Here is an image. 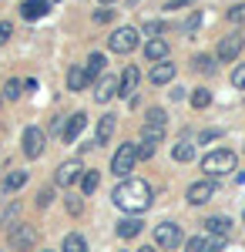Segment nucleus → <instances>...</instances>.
<instances>
[{
	"instance_id": "f257e3e1",
	"label": "nucleus",
	"mask_w": 245,
	"mask_h": 252,
	"mask_svg": "<svg viewBox=\"0 0 245 252\" xmlns=\"http://www.w3.org/2000/svg\"><path fill=\"white\" fill-rule=\"evenodd\" d=\"M111 202L118 205V209H124V212L131 215H141L151 209V185L145 182V178H121L118 182V189L111 192Z\"/></svg>"
},
{
	"instance_id": "f03ea898",
	"label": "nucleus",
	"mask_w": 245,
	"mask_h": 252,
	"mask_svg": "<svg viewBox=\"0 0 245 252\" xmlns=\"http://www.w3.org/2000/svg\"><path fill=\"white\" fill-rule=\"evenodd\" d=\"M235 165H239V155L228 152V148H215V152H208V155L202 158V172H205V178H222V175L235 172Z\"/></svg>"
},
{
	"instance_id": "7ed1b4c3",
	"label": "nucleus",
	"mask_w": 245,
	"mask_h": 252,
	"mask_svg": "<svg viewBox=\"0 0 245 252\" xmlns=\"http://www.w3.org/2000/svg\"><path fill=\"white\" fill-rule=\"evenodd\" d=\"M134 165H138V145H134V141L118 145V152H114V158H111V175L128 178V175L134 172Z\"/></svg>"
},
{
	"instance_id": "20e7f679",
	"label": "nucleus",
	"mask_w": 245,
	"mask_h": 252,
	"mask_svg": "<svg viewBox=\"0 0 245 252\" xmlns=\"http://www.w3.org/2000/svg\"><path fill=\"white\" fill-rule=\"evenodd\" d=\"M168 131V115L161 108H148L145 111V121H141V138H151V141H161Z\"/></svg>"
},
{
	"instance_id": "39448f33",
	"label": "nucleus",
	"mask_w": 245,
	"mask_h": 252,
	"mask_svg": "<svg viewBox=\"0 0 245 252\" xmlns=\"http://www.w3.org/2000/svg\"><path fill=\"white\" fill-rule=\"evenodd\" d=\"M138 40H141V31L138 27H118L111 37H108V47H111L114 54H131L134 47H138Z\"/></svg>"
},
{
	"instance_id": "423d86ee",
	"label": "nucleus",
	"mask_w": 245,
	"mask_h": 252,
	"mask_svg": "<svg viewBox=\"0 0 245 252\" xmlns=\"http://www.w3.org/2000/svg\"><path fill=\"white\" fill-rule=\"evenodd\" d=\"M20 148H24V155H27V158H40V155H44V148H47V135H44V128H37V125L24 128V135H20Z\"/></svg>"
},
{
	"instance_id": "0eeeda50",
	"label": "nucleus",
	"mask_w": 245,
	"mask_h": 252,
	"mask_svg": "<svg viewBox=\"0 0 245 252\" xmlns=\"http://www.w3.org/2000/svg\"><path fill=\"white\" fill-rule=\"evenodd\" d=\"M242 47H245V37L239 34V31H232V34H225V37L218 40V47H215V61L232 64V61L242 54Z\"/></svg>"
},
{
	"instance_id": "6e6552de",
	"label": "nucleus",
	"mask_w": 245,
	"mask_h": 252,
	"mask_svg": "<svg viewBox=\"0 0 245 252\" xmlns=\"http://www.w3.org/2000/svg\"><path fill=\"white\" fill-rule=\"evenodd\" d=\"M154 246L161 252L178 249V246H182V229H178V222H161V225H154Z\"/></svg>"
},
{
	"instance_id": "1a4fd4ad",
	"label": "nucleus",
	"mask_w": 245,
	"mask_h": 252,
	"mask_svg": "<svg viewBox=\"0 0 245 252\" xmlns=\"http://www.w3.org/2000/svg\"><path fill=\"white\" fill-rule=\"evenodd\" d=\"M34 242H37V229H34V225H27V222H17V225L10 229V246H14L17 252L34 249Z\"/></svg>"
},
{
	"instance_id": "9d476101",
	"label": "nucleus",
	"mask_w": 245,
	"mask_h": 252,
	"mask_svg": "<svg viewBox=\"0 0 245 252\" xmlns=\"http://www.w3.org/2000/svg\"><path fill=\"white\" fill-rule=\"evenodd\" d=\"M185 198H188V205H205V202H212V198H215V182H212V178L191 182Z\"/></svg>"
},
{
	"instance_id": "9b49d317",
	"label": "nucleus",
	"mask_w": 245,
	"mask_h": 252,
	"mask_svg": "<svg viewBox=\"0 0 245 252\" xmlns=\"http://www.w3.org/2000/svg\"><path fill=\"white\" fill-rule=\"evenodd\" d=\"M138 84H141V71H138L134 64H128V67H124V74H121V81H118V97H124V101H134V91H138Z\"/></svg>"
},
{
	"instance_id": "f8f14e48",
	"label": "nucleus",
	"mask_w": 245,
	"mask_h": 252,
	"mask_svg": "<svg viewBox=\"0 0 245 252\" xmlns=\"http://www.w3.org/2000/svg\"><path fill=\"white\" fill-rule=\"evenodd\" d=\"M84 175V165H81V158H71V161H64L61 168H57V185H74L77 178Z\"/></svg>"
},
{
	"instance_id": "ddd939ff",
	"label": "nucleus",
	"mask_w": 245,
	"mask_h": 252,
	"mask_svg": "<svg viewBox=\"0 0 245 252\" xmlns=\"http://www.w3.org/2000/svg\"><path fill=\"white\" fill-rule=\"evenodd\" d=\"M111 97H118V78H114V74H101L97 84H94V101L108 104Z\"/></svg>"
},
{
	"instance_id": "4468645a",
	"label": "nucleus",
	"mask_w": 245,
	"mask_h": 252,
	"mask_svg": "<svg viewBox=\"0 0 245 252\" xmlns=\"http://www.w3.org/2000/svg\"><path fill=\"white\" fill-rule=\"evenodd\" d=\"M84 128H88V115H84V111H74V115L67 118V125H64V141H67V145H74Z\"/></svg>"
},
{
	"instance_id": "2eb2a0df",
	"label": "nucleus",
	"mask_w": 245,
	"mask_h": 252,
	"mask_svg": "<svg viewBox=\"0 0 245 252\" xmlns=\"http://www.w3.org/2000/svg\"><path fill=\"white\" fill-rule=\"evenodd\" d=\"M175 74H178V67H175V64H171V61H158V64H154V67H151V84H158V88H161V84H171V81H175Z\"/></svg>"
},
{
	"instance_id": "dca6fc26",
	"label": "nucleus",
	"mask_w": 245,
	"mask_h": 252,
	"mask_svg": "<svg viewBox=\"0 0 245 252\" xmlns=\"http://www.w3.org/2000/svg\"><path fill=\"white\" fill-rule=\"evenodd\" d=\"M47 10H51L47 0H24V3H20V17L24 20H40Z\"/></svg>"
},
{
	"instance_id": "f3484780",
	"label": "nucleus",
	"mask_w": 245,
	"mask_h": 252,
	"mask_svg": "<svg viewBox=\"0 0 245 252\" xmlns=\"http://www.w3.org/2000/svg\"><path fill=\"white\" fill-rule=\"evenodd\" d=\"M205 229L215 235V239H225V235L232 232V219H228V215H208V219H205Z\"/></svg>"
},
{
	"instance_id": "a211bd4d",
	"label": "nucleus",
	"mask_w": 245,
	"mask_h": 252,
	"mask_svg": "<svg viewBox=\"0 0 245 252\" xmlns=\"http://www.w3.org/2000/svg\"><path fill=\"white\" fill-rule=\"evenodd\" d=\"M145 54H148V61H168V40L165 37H151L148 44H145Z\"/></svg>"
},
{
	"instance_id": "6ab92c4d",
	"label": "nucleus",
	"mask_w": 245,
	"mask_h": 252,
	"mask_svg": "<svg viewBox=\"0 0 245 252\" xmlns=\"http://www.w3.org/2000/svg\"><path fill=\"white\" fill-rule=\"evenodd\" d=\"M114 128H118V118L108 111V115L97 121V138H94V145H108V138L114 135Z\"/></svg>"
},
{
	"instance_id": "aec40b11",
	"label": "nucleus",
	"mask_w": 245,
	"mask_h": 252,
	"mask_svg": "<svg viewBox=\"0 0 245 252\" xmlns=\"http://www.w3.org/2000/svg\"><path fill=\"white\" fill-rule=\"evenodd\" d=\"M141 229H145V222H141V219H138V215H131V219H121V222H118V229H114V232L121 235V239H134V235L141 232Z\"/></svg>"
},
{
	"instance_id": "412c9836",
	"label": "nucleus",
	"mask_w": 245,
	"mask_h": 252,
	"mask_svg": "<svg viewBox=\"0 0 245 252\" xmlns=\"http://www.w3.org/2000/svg\"><path fill=\"white\" fill-rule=\"evenodd\" d=\"M171 158H175V161H182V165L195 158V145H191V138H188V135L182 138V141H175V148H171Z\"/></svg>"
},
{
	"instance_id": "4be33fe9",
	"label": "nucleus",
	"mask_w": 245,
	"mask_h": 252,
	"mask_svg": "<svg viewBox=\"0 0 245 252\" xmlns=\"http://www.w3.org/2000/svg\"><path fill=\"white\" fill-rule=\"evenodd\" d=\"M61 252H88V239H84L81 232H67V235H64Z\"/></svg>"
},
{
	"instance_id": "5701e85b",
	"label": "nucleus",
	"mask_w": 245,
	"mask_h": 252,
	"mask_svg": "<svg viewBox=\"0 0 245 252\" xmlns=\"http://www.w3.org/2000/svg\"><path fill=\"white\" fill-rule=\"evenodd\" d=\"M104 64H108V61H104V54H91V58H88V64H84V74H88V81L91 78H101V74H104Z\"/></svg>"
},
{
	"instance_id": "b1692460",
	"label": "nucleus",
	"mask_w": 245,
	"mask_h": 252,
	"mask_svg": "<svg viewBox=\"0 0 245 252\" xmlns=\"http://www.w3.org/2000/svg\"><path fill=\"white\" fill-rule=\"evenodd\" d=\"M84 88H88L84 67H71V71H67V91H84Z\"/></svg>"
},
{
	"instance_id": "393cba45",
	"label": "nucleus",
	"mask_w": 245,
	"mask_h": 252,
	"mask_svg": "<svg viewBox=\"0 0 245 252\" xmlns=\"http://www.w3.org/2000/svg\"><path fill=\"white\" fill-rule=\"evenodd\" d=\"M27 185V172H7V178H3V192H17V189H24Z\"/></svg>"
},
{
	"instance_id": "a878e982",
	"label": "nucleus",
	"mask_w": 245,
	"mask_h": 252,
	"mask_svg": "<svg viewBox=\"0 0 245 252\" xmlns=\"http://www.w3.org/2000/svg\"><path fill=\"white\" fill-rule=\"evenodd\" d=\"M101 185V172H94V168H84V175H81V192L91 195Z\"/></svg>"
},
{
	"instance_id": "bb28decb",
	"label": "nucleus",
	"mask_w": 245,
	"mask_h": 252,
	"mask_svg": "<svg viewBox=\"0 0 245 252\" xmlns=\"http://www.w3.org/2000/svg\"><path fill=\"white\" fill-rule=\"evenodd\" d=\"M208 104H212V91H208V88H195V91H191V108L205 111Z\"/></svg>"
},
{
	"instance_id": "cd10ccee",
	"label": "nucleus",
	"mask_w": 245,
	"mask_h": 252,
	"mask_svg": "<svg viewBox=\"0 0 245 252\" xmlns=\"http://www.w3.org/2000/svg\"><path fill=\"white\" fill-rule=\"evenodd\" d=\"M17 219H20V202H14V205H10V209H7V212L0 215V225H3V229H7V232H10V229H14V225H17Z\"/></svg>"
},
{
	"instance_id": "c85d7f7f",
	"label": "nucleus",
	"mask_w": 245,
	"mask_h": 252,
	"mask_svg": "<svg viewBox=\"0 0 245 252\" xmlns=\"http://www.w3.org/2000/svg\"><path fill=\"white\" fill-rule=\"evenodd\" d=\"M24 94V81H7V84H3V97H7V101H17V97Z\"/></svg>"
},
{
	"instance_id": "c756f323",
	"label": "nucleus",
	"mask_w": 245,
	"mask_h": 252,
	"mask_svg": "<svg viewBox=\"0 0 245 252\" xmlns=\"http://www.w3.org/2000/svg\"><path fill=\"white\" fill-rule=\"evenodd\" d=\"M232 24H245V3H235V7H228V14H225Z\"/></svg>"
},
{
	"instance_id": "7c9ffc66",
	"label": "nucleus",
	"mask_w": 245,
	"mask_h": 252,
	"mask_svg": "<svg viewBox=\"0 0 245 252\" xmlns=\"http://www.w3.org/2000/svg\"><path fill=\"white\" fill-rule=\"evenodd\" d=\"M195 71H202V74H212V71H215V61L205 58V54H202V58H195Z\"/></svg>"
},
{
	"instance_id": "2f4dec72",
	"label": "nucleus",
	"mask_w": 245,
	"mask_h": 252,
	"mask_svg": "<svg viewBox=\"0 0 245 252\" xmlns=\"http://www.w3.org/2000/svg\"><path fill=\"white\" fill-rule=\"evenodd\" d=\"M232 88H239V91H245V64H239V67L232 71Z\"/></svg>"
},
{
	"instance_id": "473e14b6",
	"label": "nucleus",
	"mask_w": 245,
	"mask_h": 252,
	"mask_svg": "<svg viewBox=\"0 0 245 252\" xmlns=\"http://www.w3.org/2000/svg\"><path fill=\"white\" fill-rule=\"evenodd\" d=\"M215 138H222V131H218V128H208V131H202V135H198V141L205 145V141H215Z\"/></svg>"
},
{
	"instance_id": "72a5a7b5",
	"label": "nucleus",
	"mask_w": 245,
	"mask_h": 252,
	"mask_svg": "<svg viewBox=\"0 0 245 252\" xmlns=\"http://www.w3.org/2000/svg\"><path fill=\"white\" fill-rule=\"evenodd\" d=\"M10 34H14V27H10L7 20H0V44H7V40H10Z\"/></svg>"
},
{
	"instance_id": "f704fd0d",
	"label": "nucleus",
	"mask_w": 245,
	"mask_h": 252,
	"mask_svg": "<svg viewBox=\"0 0 245 252\" xmlns=\"http://www.w3.org/2000/svg\"><path fill=\"white\" fill-rule=\"evenodd\" d=\"M81 209H84V202H77L74 195H71V198H67V212H71V215H77Z\"/></svg>"
},
{
	"instance_id": "c9c22d12",
	"label": "nucleus",
	"mask_w": 245,
	"mask_h": 252,
	"mask_svg": "<svg viewBox=\"0 0 245 252\" xmlns=\"http://www.w3.org/2000/svg\"><path fill=\"white\" fill-rule=\"evenodd\" d=\"M51 195H54L51 189H44V192L37 195V205H40V209H47V205H51Z\"/></svg>"
},
{
	"instance_id": "e433bc0d",
	"label": "nucleus",
	"mask_w": 245,
	"mask_h": 252,
	"mask_svg": "<svg viewBox=\"0 0 245 252\" xmlns=\"http://www.w3.org/2000/svg\"><path fill=\"white\" fill-rule=\"evenodd\" d=\"M145 31H148V34H161V31H165V20H151Z\"/></svg>"
},
{
	"instance_id": "4c0bfd02",
	"label": "nucleus",
	"mask_w": 245,
	"mask_h": 252,
	"mask_svg": "<svg viewBox=\"0 0 245 252\" xmlns=\"http://www.w3.org/2000/svg\"><path fill=\"white\" fill-rule=\"evenodd\" d=\"M114 10H94V24H104V20H111Z\"/></svg>"
},
{
	"instance_id": "58836bf2",
	"label": "nucleus",
	"mask_w": 245,
	"mask_h": 252,
	"mask_svg": "<svg viewBox=\"0 0 245 252\" xmlns=\"http://www.w3.org/2000/svg\"><path fill=\"white\" fill-rule=\"evenodd\" d=\"M138 252H158V249H154V246H141Z\"/></svg>"
},
{
	"instance_id": "ea45409f",
	"label": "nucleus",
	"mask_w": 245,
	"mask_h": 252,
	"mask_svg": "<svg viewBox=\"0 0 245 252\" xmlns=\"http://www.w3.org/2000/svg\"><path fill=\"white\" fill-rule=\"evenodd\" d=\"M101 3H111V0H101Z\"/></svg>"
},
{
	"instance_id": "a19ab883",
	"label": "nucleus",
	"mask_w": 245,
	"mask_h": 252,
	"mask_svg": "<svg viewBox=\"0 0 245 252\" xmlns=\"http://www.w3.org/2000/svg\"><path fill=\"white\" fill-rule=\"evenodd\" d=\"M242 219H245V209H242Z\"/></svg>"
},
{
	"instance_id": "79ce46f5",
	"label": "nucleus",
	"mask_w": 245,
	"mask_h": 252,
	"mask_svg": "<svg viewBox=\"0 0 245 252\" xmlns=\"http://www.w3.org/2000/svg\"><path fill=\"white\" fill-rule=\"evenodd\" d=\"M128 3H134V0H128Z\"/></svg>"
},
{
	"instance_id": "37998d69",
	"label": "nucleus",
	"mask_w": 245,
	"mask_h": 252,
	"mask_svg": "<svg viewBox=\"0 0 245 252\" xmlns=\"http://www.w3.org/2000/svg\"><path fill=\"white\" fill-rule=\"evenodd\" d=\"M51 252H54V249H51Z\"/></svg>"
}]
</instances>
